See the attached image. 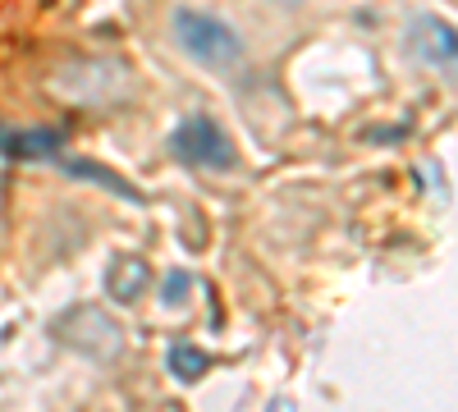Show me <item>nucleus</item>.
I'll list each match as a JSON object with an SVG mask.
<instances>
[{
	"instance_id": "nucleus-7",
	"label": "nucleus",
	"mask_w": 458,
	"mask_h": 412,
	"mask_svg": "<svg viewBox=\"0 0 458 412\" xmlns=\"http://www.w3.org/2000/svg\"><path fill=\"white\" fill-rule=\"evenodd\" d=\"M64 174H73V179H92V183H106V189L114 193V198H124V202H142V193L133 189V183L129 179H120V174H114V170H106V165H92V161H69V156H60L55 161Z\"/></svg>"
},
{
	"instance_id": "nucleus-10",
	"label": "nucleus",
	"mask_w": 458,
	"mask_h": 412,
	"mask_svg": "<svg viewBox=\"0 0 458 412\" xmlns=\"http://www.w3.org/2000/svg\"><path fill=\"white\" fill-rule=\"evenodd\" d=\"M271 5H276V10H302L308 0H271Z\"/></svg>"
},
{
	"instance_id": "nucleus-9",
	"label": "nucleus",
	"mask_w": 458,
	"mask_h": 412,
	"mask_svg": "<svg viewBox=\"0 0 458 412\" xmlns=\"http://www.w3.org/2000/svg\"><path fill=\"white\" fill-rule=\"evenodd\" d=\"M188 284H193V280H188V271H170V275H165V289H161V303H165V307H179L183 293H188Z\"/></svg>"
},
{
	"instance_id": "nucleus-3",
	"label": "nucleus",
	"mask_w": 458,
	"mask_h": 412,
	"mask_svg": "<svg viewBox=\"0 0 458 412\" xmlns=\"http://www.w3.org/2000/svg\"><path fill=\"white\" fill-rule=\"evenodd\" d=\"M55 330H60L64 344H73V349L88 353V357H120V349H124L120 325H114L101 307H79V312H69V316L55 321Z\"/></svg>"
},
{
	"instance_id": "nucleus-6",
	"label": "nucleus",
	"mask_w": 458,
	"mask_h": 412,
	"mask_svg": "<svg viewBox=\"0 0 458 412\" xmlns=\"http://www.w3.org/2000/svg\"><path fill=\"white\" fill-rule=\"evenodd\" d=\"M147 280H151V271H147V261L142 256H114L110 261V271H106V293L114 298V303H138V298L147 293Z\"/></svg>"
},
{
	"instance_id": "nucleus-8",
	"label": "nucleus",
	"mask_w": 458,
	"mask_h": 412,
	"mask_svg": "<svg viewBox=\"0 0 458 412\" xmlns=\"http://www.w3.org/2000/svg\"><path fill=\"white\" fill-rule=\"evenodd\" d=\"M165 366H170L174 381L193 385V381H202V371H211V353H202V349H193V344H174L170 357H165Z\"/></svg>"
},
{
	"instance_id": "nucleus-2",
	"label": "nucleus",
	"mask_w": 458,
	"mask_h": 412,
	"mask_svg": "<svg viewBox=\"0 0 458 412\" xmlns=\"http://www.w3.org/2000/svg\"><path fill=\"white\" fill-rule=\"evenodd\" d=\"M170 152L183 165H198V170H234L239 152H234V138H229L211 115H188L174 133H170Z\"/></svg>"
},
{
	"instance_id": "nucleus-5",
	"label": "nucleus",
	"mask_w": 458,
	"mask_h": 412,
	"mask_svg": "<svg viewBox=\"0 0 458 412\" xmlns=\"http://www.w3.org/2000/svg\"><path fill=\"white\" fill-rule=\"evenodd\" d=\"M69 147L64 129H14V124H0V156L5 161H47L55 165Z\"/></svg>"
},
{
	"instance_id": "nucleus-1",
	"label": "nucleus",
	"mask_w": 458,
	"mask_h": 412,
	"mask_svg": "<svg viewBox=\"0 0 458 412\" xmlns=\"http://www.w3.org/2000/svg\"><path fill=\"white\" fill-rule=\"evenodd\" d=\"M170 32H174V46L211 73H234L248 55L239 28H229L220 14H207V10H193V5H179L170 14Z\"/></svg>"
},
{
	"instance_id": "nucleus-4",
	"label": "nucleus",
	"mask_w": 458,
	"mask_h": 412,
	"mask_svg": "<svg viewBox=\"0 0 458 412\" xmlns=\"http://www.w3.org/2000/svg\"><path fill=\"white\" fill-rule=\"evenodd\" d=\"M408 51L422 60L431 73H445L454 79V60H458V46H454V28L436 14H417L408 23Z\"/></svg>"
}]
</instances>
